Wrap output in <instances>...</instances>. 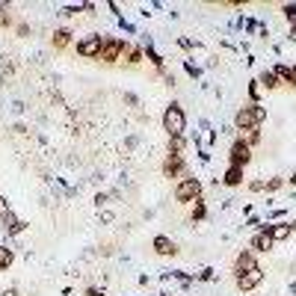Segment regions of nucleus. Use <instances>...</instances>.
Masks as SVG:
<instances>
[{
    "label": "nucleus",
    "instance_id": "obj_10",
    "mask_svg": "<svg viewBox=\"0 0 296 296\" xmlns=\"http://www.w3.org/2000/svg\"><path fill=\"white\" fill-rule=\"evenodd\" d=\"M252 266H258L255 255H252V252H240V255H237V261H234V272H237V275H243V272H249Z\"/></svg>",
    "mask_w": 296,
    "mask_h": 296
},
{
    "label": "nucleus",
    "instance_id": "obj_15",
    "mask_svg": "<svg viewBox=\"0 0 296 296\" xmlns=\"http://www.w3.org/2000/svg\"><path fill=\"white\" fill-rule=\"evenodd\" d=\"M71 30H66V27H63V30H57V33H54V51H63V48H68V42H71Z\"/></svg>",
    "mask_w": 296,
    "mask_h": 296
},
{
    "label": "nucleus",
    "instance_id": "obj_6",
    "mask_svg": "<svg viewBox=\"0 0 296 296\" xmlns=\"http://www.w3.org/2000/svg\"><path fill=\"white\" fill-rule=\"evenodd\" d=\"M228 160H231V166H240V169H243V166L252 160V148H249L243 139H234V142H231V151H228Z\"/></svg>",
    "mask_w": 296,
    "mask_h": 296
},
{
    "label": "nucleus",
    "instance_id": "obj_5",
    "mask_svg": "<svg viewBox=\"0 0 296 296\" xmlns=\"http://www.w3.org/2000/svg\"><path fill=\"white\" fill-rule=\"evenodd\" d=\"M198 196H201V181H198V178H184V181L175 187V198H178L181 204L196 201Z\"/></svg>",
    "mask_w": 296,
    "mask_h": 296
},
{
    "label": "nucleus",
    "instance_id": "obj_26",
    "mask_svg": "<svg viewBox=\"0 0 296 296\" xmlns=\"http://www.w3.org/2000/svg\"><path fill=\"white\" fill-rule=\"evenodd\" d=\"M3 296H18V290H15V287H9V290H3Z\"/></svg>",
    "mask_w": 296,
    "mask_h": 296
},
{
    "label": "nucleus",
    "instance_id": "obj_19",
    "mask_svg": "<svg viewBox=\"0 0 296 296\" xmlns=\"http://www.w3.org/2000/svg\"><path fill=\"white\" fill-rule=\"evenodd\" d=\"M240 139H243V142H246L249 148H252V145H258V142H261V128H252V131H243V136H240Z\"/></svg>",
    "mask_w": 296,
    "mask_h": 296
},
{
    "label": "nucleus",
    "instance_id": "obj_16",
    "mask_svg": "<svg viewBox=\"0 0 296 296\" xmlns=\"http://www.w3.org/2000/svg\"><path fill=\"white\" fill-rule=\"evenodd\" d=\"M258 83L266 86V89H278V83H281V80H278V74L269 68V71H261V80H258Z\"/></svg>",
    "mask_w": 296,
    "mask_h": 296
},
{
    "label": "nucleus",
    "instance_id": "obj_1",
    "mask_svg": "<svg viewBox=\"0 0 296 296\" xmlns=\"http://www.w3.org/2000/svg\"><path fill=\"white\" fill-rule=\"evenodd\" d=\"M263 119H266V110H263L261 104H246V107L237 110V116H234V128H237L240 133L252 131V128H261Z\"/></svg>",
    "mask_w": 296,
    "mask_h": 296
},
{
    "label": "nucleus",
    "instance_id": "obj_20",
    "mask_svg": "<svg viewBox=\"0 0 296 296\" xmlns=\"http://www.w3.org/2000/svg\"><path fill=\"white\" fill-rule=\"evenodd\" d=\"M142 60H145V51H142V48H131V51H128V63H131V66H139Z\"/></svg>",
    "mask_w": 296,
    "mask_h": 296
},
{
    "label": "nucleus",
    "instance_id": "obj_25",
    "mask_svg": "<svg viewBox=\"0 0 296 296\" xmlns=\"http://www.w3.org/2000/svg\"><path fill=\"white\" fill-rule=\"evenodd\" d=\"M6 213H9V204H6V198L0 196V219H3V216H6Z\"/></svg>",
    "mask_w": 296,
    "mask_h": 296
},
{
    "label": "nucleus",
    "instance_id": "obj_22",
    "mask_svg": "<svg viewBox=\"0 0 296 296\" xmlns=\"http://www.w3.org/2000/svg\"><path fill=\"white\" fill-rule=\"evenodd\" d=\"M281 184H284V178H269V181L263 184V190H266V193H275V190H278Z\"/></svg>",
    "mask_w": 296,
    "mask_h": 296
},
{
    "label": "nucleus",
    "instance_id": "obj_21",
    "mask_svg": "<svg viewBox=\"0 0 296 296\" xmlns=\"http://www.w3.org/2000/svg\"><path fill=\"white\" fill-rule=\"evenodd\" d=\"M284 15H287V21H290V27H293V39H296V6H284Z\"/></svg>",
    "mask_w": 296,
    "mask_h": 296
},
{
    "label": "nucleus",
    "instance_id": "obj_3",
    "mask_svg": "<svg viewBox=\"0 0 296 296\" xmlns=\"http://www.w3.org/2000/svg\"><path fill=\"white\" fill-rule=\"evenodd\" d=\"M163 131L169 133V136H184V131H187V116H184V110H181L178 104L166 107V113H163Z\"/></svg>",
    "mask_w": 296,
    "mask_h": 296
},
{
    "label": "nucleus",
    "instance_id": "obj_12",
    "mask_svg": "<svg viewBox=\"0 0 296 296\" xmlns=\"http://www.w3.org/2000/svg\"><path fill=\"white\" fill-rule=\"evenodd\" d=\"M222 184H225V187H240V184H243V169H240V166H228Z\"/></svg>",
    "mask_w": 296,
    "mask_h": 296
},
{
    "label": "nucleus",
    "instance_id": "obj_27",
    "mask_svg": "<svg viewBox=\"0 0 296 296\" xmlns=\"http://www.w3.org/2000/svg\"><path fill=\"white\" fill-rule=\"evenodd\" d=\"M290 184H293V187H296V175H290Z\"/></svg>",
    "mask_w": 296,
    "mask_h": 296
},
{
    "label": "nucleus",
    "instance_id": "obj_7",
    "mask_svg": "<svg viewBox=\"0 0 296 296\" xmlns=\"http://www.w3.org/2000/svg\"><path fill=\"white\" fill-rule=\"evenodd\" d=\"M261 281H263V269H261V266H252L249 272L237 275V287H240V290H255Z\"/></svg>",
    "mask_w": 296,
    "mask_h": 296
},
{
    "label": "nucleus",
    "instance_id": "obj_9",
    "mask_svg": "<svg viewBox=\"0 0 296 296\" xmlns=\"http://www.w3.org/2000/svg\"><path fill=\"white\" fill-rule=\"evenodd\" d=\"M181 172H184V157L181 154H169L163 163V175L166 178H178Z\"/></svg>",
    "mask_w": 296,
    "mask_h": 296
},
{
    "label": "nucleus",
    "instance_id": "obj_13",
    "mask_svg": "<svg viewBox=\"0 0 296 296\" xmlns=\"http://www.w3.org/2000/svg\"><path fill=\"white\" fill-rule=\"evenodd\" d=\"M272 71L278 74V80H281V83H290V86H296V68L293 66H275Z\"/></svg>",
    "mask_w": 296,
    "mask_h": 296
},
{
    "label": "nucleus",
    "instance_id": "obj_2",
    "mask_svg": "<svg viewBox=\"0 0 296 296\" xmlns=\"http://www.w3.org/2000/svg\"><path fill=\"white\" fill-rule=\"evenodd\" d=\"M128 51H131V45L125 42V39H119V36H104V48H101V63H107V66H113V63H119V60H125L128 57Z\"/></svg>",
    "mask_w": 296,
    "mask_h": 296
},
{
    "label": "nucleus",
    "instance_id": "obj_8",
    "mask_svg": "<svg viewBox=\"0 0 296 296\" xmlns=\"http://www.w3.org/2000/svg\"><path fill=\"white\" fill-rule=\"evenodd\" d=\"M272 243H275V240L269 237V225H261V231L252 237V249H255V252H269Z\"/></svg>",
    "mask_w": 296,
    "mask_h": 296
},
{
    "label": "nucleus",
    "instance_id": "obj_24",
    "mask_svg": "<svg viewBox=\"0 0 296 296\" xmlns=\"http://www.w3.org/2000/svg\"><path fill=\"white\" fill-rule=\"evenodd\" d=\"M204 216V201L201 198H196V207H193V219H201Z\"/></svg>",
    "mask_w": 296,
    "mask_h": 296
},
{
    "label": "nucleus",
    "instance_id": "obj_11",
    "mask_svg": "<svg viewBox=\"0 0 296 296\" xmlns=\"http://www.w3.org/2000/svg\"><path fill=\"white\" fill-rule=\"evenodd\" d=\"M151 246H154V252H157V255H175V252H178V249H175V243H172V237H166V234H157Z\"/></svg>",
    "mask_w": 296,
    "mask_h": 296
},
{
    "label": "nucleus",
    "instance_id": "obj_23",
    "mask_svg": "<svg viewBox=\"0 0 296 296\" xmlns=\"http://www.w3.org/2000/svg\"><path fill=\"white\" fill-rule=\"evenodd\" d=\"M6 24H12V15H9V6L0 3V27H6Z\"/></svg>",
    "mask_w": 296,
    "mask_h": 296
},
{
    "label": "nucleus",
    "instance_id": "obj_17",
    "mask_svg": "<svg viewBox=\"0 0 296 296\" xmlns=\"http://www.w3.org/2000/svg\"><path fill=\"white\" fill-rule=\"evenodd\" d=\"M184 151H187V139L184 136H169V154H181L184 157Z\"/></svg>",
    "mask_w": 296,
    "mask_h": 296
},
{
    "label": "nucleus",
    "instance_id": "obj_18",
    "mask_svg": "<svg viewBox=\"0 0 296 296\" xmlns=\"http://www.w3.org/2000/svg\"><path fill=\"white\" fill-rule=\"evenodd\" d=\"M12 261H15V252H12L9 246H0V272H3V269H9Z\"/></svg>",
    "mask_w": 296,
    "mask_h": 296
},
{
    "label": "nucleus",
    "instance_id": "obj_4",
    "mask_svg": "<svg viewBox=\"0 0 296 296\" xmlns=\"http://www.w3.org/2000/svg\"><path fill=\"white\" fill-rule=\"evenodd\" d=\"M74 48H77L80 57H86V60H98L101 48H104V36L101 33H89V36H83V39H77Z\"/></svg>",
    "mask_w": 296,
    "mask_h": 296
},
{
    "label": "nucleus",
    "instance_id": "obj_14",
    "mask_svg": "<svg viewBox=\"0 0 296 296\" xmlns=\"http://www.w3.org/2000/svg\"><path fill=\"white\" fill-rule=\"evenodd\" d=\"M269 237H272V240H287V237H290V222H275V225H269Z\"/></svg>",
    "mask_w": 296,
    "mask_h": 296
}]
</instances>
